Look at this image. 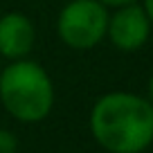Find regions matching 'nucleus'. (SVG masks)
<instances>
[{"label": "nucleus", "instance_id": "nucleus-1", "mask_svg": "<svg viewBox=\"0 0 153 153\" xmlns=\"http://www.w3.org/2000/svg\"><path fill=\"white\" fill-rule=\"evenodd\" d=\"M90 133L108 153H142L153 144V104L133 92H108L90 110Z\"/></svg>", "mask_w": 153, "mask_h": 153}, {"label": "nucleus", "instance_id": "nucleus-2", "mask_svg": "<svg viewBox=\"0 0 153 153\" xmlns=\"http://www.w3.org/2000/svg\"><path fill=\"white\" fill-rule=\"evenodd\" d=\"M0 101L18 122L36 124L54 106V83L36 61L16 59L0 72Z\"/></svg>", "mask_w": 153, "mask_h": 153}, {"label": "nucleus", "instance_id": "nucleus-3", "mask_svg": "<svg viewBox=\"0 0 153 153\" xmlns=\"http://www.w3.org/2000/svg\"><path fill=\"white\" fill-rule=\"evenodd\" d=\"M108 7L99 0H70L56 18V34L72 50H90L106 36Z\"/></svg>", "mask_w": 153, "mask_h": 153}, {"label": "nucleus", "instance_id": "nucleus-4", "mask_svg": "<svg viewBox=\"0 0 153 153\" xmlns=\"http://www.w3.org/2000/svg\"><path fill=\"white\" fill-rule=\"evenodd\" d=\"M115 14H108V27H106V36L110 38V43L122 52H137L144 48L151 34V20H149L146 11L137 2H128V5L115 7Z\"/></svg>", "mask_w": 153, "mask_h": 153}, {"label": "nucleus", "instance_id": "nucleus-5", "mask_svg": "<svg viewBox=\"0 0 153 153\" xmlns=\"http://www.w3.org/2000/svg\"><path fill=\"white\" fill-rule=\"evenodd\" d=\"M34 23L20 11H9L0 18V54L9 61L25 59L34 48Z\"/></svg>", "mask_w": 153, "mask_h": 153}, {"label": "nucleus", "instance_id": "nucleus-6", "mask_svg": "<svg viewBox=\"0 0 153 153\" xmlns=\"http://www.w3.org/2000/svg\"><path fill=\"white\" fill-rule=\"evenodd\" d=\"M18 149V140L11 131L0 128V153H16Z\"/></svg>", "mask_w": 153, "mask_h": 153}, {"label": "nucleus", "instance_id": "nucleus-7", "mask_svg": "<svg viewBox=\"0 0 153 153\" xmlns=\"http://www.w3.org/2000/svg\"><path fill=\"white\" fill-rule=\"evenodd\" d=\"M99 2L106 7H122V5H128V2H135V0H99Z\"/></svg>", "mask_w": 153, "mask_h": 153}, {"label": "nucleus", "instance_id": "nucleus-8", "mask_svg": "<svg viewBox=\"0 0 153 153\" xmlns=\"http://www.w3.org/2000/svg\"><path fill=\"white\" fill-rule=\"evenodd\" d=\"M144 11H146V16H149V20H151V25H153V0H144Z\"/></svg>", "mask_w": 153, "mask_h": 153}, {"label": "nucleus", "instance_id": "nucleus-9", "mask_svg": "<svg viewBox=\"0 0 153 153\" xmlns=\"http://www.w3.org/2000/svg\"><path fill=\"white\" fill-rule=\"evenodd\" d=\"M149 101L153 104V74H151V79H149Z\"/></svg>", "mask_w": 153, "mask_h": 153}]
</instances>
